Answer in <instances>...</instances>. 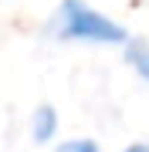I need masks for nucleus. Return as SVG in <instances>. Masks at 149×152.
<instances>
[{
    "mask_svg": "<svg viewBox=\"0 0 149 152\" xmlns=\"http://www.w3.org/2000/svg\"><path fill=\"white\" fill-rule=\"evenodd\" d=\"M126 61H129V68L149 85V44L146 41H129L126 44Z\"/></svg>",
    "mask_w": 149,
    "mask_h": 152,
    "instance_id": "7ed1b4c3",
    "label": "nucleus"
},
{
    "mask_svg": "<svg viewBox=\"0 0 149 152\" xmlns=\"http://www.w3.org/2000/svg\"><path fill=\"white\" fill-rule=\"evenodd\" d=\"M54 152H102V149L95 145L92 139H68V142H61Z\"/></svg>",
    "mask_w": 149,
    "mask_h": 152,
    "instance_id": "20e7f679",
    "label": "nucleus"
},
{
    "mask_svg": "<svg viewBox=\"0 0 149 152\" xmlns=\"http://www.w3.org/2000/svg\"><path fill=\"white\" fill-rule=\"evenodd\" d=\"M54 34L61 41H85V44H129L126 27L85 0H61L58 4Z\"/></svg>",
    "mask_w": 149,
    "mask_h": 152,
    "instance_id": "f257e3e1",
    "label": "nucleus"
},
{
    "mask_svg": "<svg viewBox=\"0 0 149 152\" xmlns=\"http://www.w3.org/2000/svg\"><path fill=\"white\" fill-rule=\"evenodd\" d=\"M122 152H149V145H129V149H122Z\"/></svg>",
    "mask_w": 149,
    "mask_h": 152,
    "instance_id": "39448f33",
    "label": "nucleus"
},
{
    "mask_svg": "<svg viewBox=\"0 0 149 152\" xmlns=\"http://www.w3.org/2000/svg\"><path fill=\"white\" fill-rule=\"evenodd\" d=\"M54 132H58V112L51 105H41L31 118V139L34 142H51Z\"/></svg>",
    "mask_w": 149,
    "mask_h": 152,
    "instance_id": "f03ea898",
    "label": "nucleus"
}]
</instances>
